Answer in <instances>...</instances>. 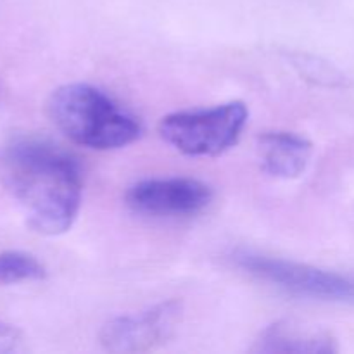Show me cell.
I'll return each instance as SVG.
<instances>
[{"instance_id": "1", "label": "cell", "mask_w": 354, "mask_h": 354, "mask_svg": "<svg viewBox=\"0 0 354 354\" xmlns=\"http://www.w3.org/2000/svg\"><path fill=\"white\" fill-rule=\"evenodd\" d=\"M3 176L26 213L28 225L41 235L71 228L82 204V169L59 145L38 137H19L7 145Z\"/></svg>"}, {"instance_id": "2", "label": "cell", "mask_w": 354, "mask_h": 354, "mask_svg": "<svg viewBox=\"0 0 354 354\" xmlns=\"http://www.w3.org/2000/svg\"><path fill=\"white\" fill-rule=\"evenodd\" d=\"M47 107L55 127L83 147L113 151L140 137V123L107 93L86 83L59 86Z\"/></svg>"}, {"instance_id": "3", "label": "cell", "mask_w": 354, "mask_h": 354, "mask_svg": "<svg viewBox=\"0 0 354 354\" xmlns=\"http://www.w3.org/2000/svg\"><path fill=\"white\" fill-rule=\"evenodd\" d=\"M248 118L245 104L234 100L207 109L169 114L159 123V133L182 154L214 158L237 144Z\"/></svg>"}, {"instance_id": "4", "label": "cell", "mask_w": 354, "mask_h": 354, "mask_svg": "<svg viewBox=\"0 0 354 354\" xmlns=\"http://www.w3.org/2000/svg\"><path fill=\"white\" fill-rule=\"evenodd\" d=\"M232 261L242 272L290 296L324 303L354 304V275L328 272L252 251H237L232 256Z\"/></svg>"}, {"instance_id": "5", "label": "cell", "mask_w": 354, "mask_h": 354, "mask_svg": "<svg viewBox=\"0 0 354 354\" xmlns=\"http://www.w3.org/2000/svg\"><path fill=\"white\" fill-rule=\"evenodd\" d=\"M213 199L209 185L196 178H151L130 187L127 204L135 213L158 218L196 216Z\"/></svg>"}, {"instance_id": "6", "label": "cell", "mask_w": 354, "mask_h": 354, "mask_svg": "<svg viewBox=\"0 0 354 354\" xmlns=\"http://www.w3.org/2000/svg\"><path fill=\"white\" fill-rule=\"evenodd\" d=\"M182 317L180 301H166L135 315L116 317L100 332V342L111 353H142L168 341Z\"/></svg>"}, {"instance_id": "7", "label": "cell", "mask_w": 354, "mask_h": 354, "mask_svg": "<svg viewBox=\"0 0 354 354\" xmlns=\"http://www.w3.org/2000/svg\"><path fill=\"white\" fill-rule=\"evenodd\" d=\"M263 169L275 178H297L310 165L313 145L292 131H268L258 138Z\"/></svg>"}, {"instance_id": "8", "label": "cell", "mask_w": 354, "mask_h": 354, "mask_svg": "<svg viewBox=\"0 0 354 354\" xmlns=\"http://www.w3.org/2000/svg\"><path fill=\"white\" fill-rule=\"evenodd\" d=\"M252 351L268 354H328L337 353L339 346L327 332L310 330L292 322H277L261 332Z\"/></svg>"}, {"instance_id": "9", "label": "cell", "mask_w": 354, "mask_h": 354, "mask_svg": "<svg viewBox=\"0 0 354 354\" xmlns=\"http://www.w3.org/2000/svg\"><path fill=\"white\" fill-rule=\"evenodd\" d=\"M47 275L45 266L30 252L2 251L0 252V286L21 282H35Z\"/></svg>"}, {"instance_id": "10", "label": "cell", "mask_w": 354, "mask_h": 354, "mask_svg": "<svg viewBox=\"0 0 354 354\" xmlns=\"http://www.w3.org/2000/svg\"><path fill=\"white\" fill-rule=\"evenodd\" d=\"M303 69H306V75L310 78H315L318 83H325L328 86H339V85H344L346 78L337 71V69L330 68L327 62H322L318 59L310 57L308 59L303 57Z\"/></svg>"}, {"instance_id": "11", "label": "cell", "mask_w": 354, "mask_h": 354, "mask_svg": "<svg viewBox=\"0 0 354 354\" xmlns=\"http://www.w3.org/2000/svg\"><path fill=\"white\" fill-rule=\"evenodd\" d=\"M21 334L16 327L0 322V353H12L19 348Z\"/></svg>"}]
</instances>
